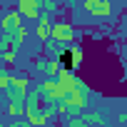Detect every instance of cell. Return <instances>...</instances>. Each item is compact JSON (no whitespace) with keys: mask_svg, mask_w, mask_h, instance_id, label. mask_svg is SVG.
Wrapping results in <instances>:
<instances>
[{"mask_svg":"<svg viewBox=\"0 0 127 127\" xmlns=\"http://www.w3.org/2000/svg\"><path fill=\"white\" fill-rule=\"evenodd\" d=\"M50 30H52V18H50V15H42V13H40V18H37V28H35L37 37L47 42V40H50Z\"/></svg>","mask_w":127,"mask_h":127,"instance_id":"cell-8","label":"cell"},{"mask_svg":"<svg viewBox=\"0 0 127 127\" xmlns=\"http://www.w3.org/2000/svg\"><path fill=\"white\" fill-rule=\"evenodd\" d=\"M28 85H30V80H28V75H13V80H10V90L5 92V102H25L28 100Z\"/></svg>","mask_w":127,"mask_h":127,"instance_id":"cell-2","label":"cell"},{"mask_svg":"<svg viewBox=\"0 0 127 127\" xmlns=\"http://www.w3.org/2000/svg\"><path fill=\"white\" fill-rule=\"evenodd\" d=\"M15 10L25 20H37L40 18V0H20Z\"/></svg>","mask_w":127,"mask_h":127,"instance_id":"cell-4","label":"cell"},{"mask_svg":"<svg viewBox=\"0 0 127 127\" xmlns=\"http://www.w3.org/2000/svg\"><path fill=\"white\" fill-rule=\"evenodd\" d=\"M8 127H30V125H28V120H13Z\"/></svg>","mask_w":127,"mask_h":127,"instance_id":"cell-16","label":"cell"},{"mask_svg":"<svg viewBox=\"0 0 127 127\" xmlns=\"http://www.w3.org/2000/svg\"><path fill=\"white\" fill-rule=\"evenodd\" d=\"M57 10V3H50V0H45V3H40V13H55Z\"/></svg>","mask_w":127,"mask_h":127,"instance_id":"cell-13","label":"cell"},{"mask_svg":"<svg viewBox=\"0 0 127 127\" xmlns=\"http://www.w3.org/2000/svg\"><path fill=\"white\" fill-rule=\"evenodd\" d=\"M65 127H87V122H85V120H82V117H70V120H67V125H65Z\"/></svg>","mask_w":127,"mask_h":127,"instance_id":"cell-14","label":"cell"},{"mask_svg":"<svg viewBox=\"0 0 127 127\" xmlns=\"http://www.w3.org/2000/svg\"><path fill=\"white\" fill-rule=\"evenodd\" d=\"M82 120H85L87 125H92V127H100V125H105V112H102V110L85 112V115H82Z\"/></svg>","mask_w":127,"mask_h":127,"instance_id":"cell-10","label":"cell"},{"mask_svg":"<svg viewBox=\"0 0 127 127\" xmlns=\"http://www.w3.org/2000/svg\"><path fill=\"white\" fill-rule=\"evenodd\" d=\"M0 65H3V57H0Z\"/></svg>","mask_w":127,"mask_h":127,"instance_id":"cell-18","label":"cell"},{"mask_svg":"<svg viewBox=\"0 0 127 127\" xmlns=\"http://www.w3.org/2000/svg\"><path fill=\"white\" fill-rule=\"evenodd\" d=\"M47 65H50V60H37V62H35V70H40V72L47 75Z\"/></svg>","mask_w":127,"mask_h":127,"instance_id":"cell-15","label":"cell"},{"mask_svg":"<svg viewBox=\"0 0 127 127\" xmlns=\"http://www.w3.org/2000/svg\"><path fill=\"white\" fill-rule=\"evenodd\" d=\"M0 8H3V3H0Z\"/></svg>","mask_w":127,"mask_h":127,"instance_id":"cell-21","label":"cell"},{"mask_svg":"<svg viewBox=\"0 0 127 127\" xmlns=\"http://www.w3.org/2000/svg\"><path fill=\"white\" fill-rule=\"evenodd\" d=\"M100 127H102V125H100Z\"/></svg>","mask_w":127,"mask_h":127,"instance_id":"cell-23","label":"cell"},{"mask_svg":"<svg viewBox=\"0 0 127 127\" xmlns=\"http://www.w3.org/2000/svg\"><path fill=\"white\" fill-rule=\"evenodd\" d=\"M70 60H72V72H77L80 70V65H82V47L80 45H70Z\"/></svg>","mask_w":127,"mask_h":127,"instance_id":"cell-11","label":"cell"},{"mask_svg":"<svg viewBox=\"0 0 127 127\" xmlns=\"http://www.w3.org/2000/svg\"><path fill=\"white\" fill-rule=\"evenodd\" d=\"M50 37H52L55 42H60V45H72V40H75V28H72V23H70V20H57V23H52Z\"/></svg>","mask_w":127,"mask_h":127,"instance_id":"cell-3","label":"cell"},{"mask_svg":"<svg viewBox=\"0 0 127 127\" xmlns=\"http://www.w3.org/2000/svg\"><path fill=\"white\" fill-rule=\"evenodd\" d=\"M85 10H87L90 15H95V18H110L112 5L107 3V0H87V3H85Z\"/></svg>","mask_w":127,"mask_h":127,"instance_id":"cell-6","label":"cell"},{"mask_svg":"<svg viewBox=\"0 0 127 127\" xmlns=\"http://www.w3.org/2000/svg\"><path fill=\"white\" fill-rule=\"evenodd\" d=\"M87 92H72V95H67L65 100H62V105H67V110L72 112V115H77V112H82L85 110V105H87Z\"/></svg>","mask_w":127,"mask_h":127,"instance_id":"cell-5","label":"cell"},{"mask_svg":"<svg viewBox=\"0 0 127 127\" xmlns=\"http://www.w3.org/2000/svg\"><path fill=\"white\" fill-rule=\"evenodd\" d=\"M10 80H13V72H0V92L10 90Z\"/></svg>","mask_w":127,"mask_h":127,"instance_id":"cell-12","label":"cell"},{"mask_svg":"<svg viewBox=\"0 0 127 127\" xmlns=\"http://www.w3.org/2000/svg\"><path fill=\"white\" fill-rule=\"evenodd\" d=\"M5 115L10 120H23L25 117V102H8L5 105Z\"/></svg>","mask_w":127,"mask_h":127,"instance_id":"cell-9","label":"cell"},{"mask_svg":"<svg viewBox=\"0 0 127 127\" xmlns=\"http://www.w3.org/2000/svg\"><path fill=\"white\" fill-rule=\"evenodd\" d=\"M125 80H127V72H125Z\"/></svg>","mask_w":127,"mask_h":127,"instance_id":"cell-20","label":"cell"},{"mask_svg":"<svg viewBox=\"0 0 127 127\" xmlns=\"http://www.w3.org/2000/svg\"><path fill=\"white\" fill-rule=\"evenodd\" d=\"M55 110H57V102L47 100L40 92V87H35L25 100V120L30 127H47L55 117Z\"/></svg>","mask_w":127,"mask_h":127,"instance_id":"cell-1","label":"cell"},{"mask_svg":"<svg viewBox=\"0 0 127 127\" xmlns=\"http://www.w3.org/2000/svg\"><path fill=\"white\" fill-rule=\"evenodd\" d=\"M20 25H23V18L18 15V10H10V13H5V15H3V20H0L3 35H5V32H15Z\"/></svg>","mask_w":127,"mask_h":127,"instance_id":"cell-7","label":"cell"},{"mask_svg":"<svg viewBox=\"0 0 127 127\" xmlns=\"http://www.w3.org/2000/svg\"><path fill=\"white\" fill-rule=\"evenodd\" d=\"M122 127H127V125H122Z\"/></svg>","mask_w":127,"mask_h":127,"instance_id":"cell-22","label":"cell"},{"mask_svg":"<svg viewBox=\"0 0 127 127\" xmlns=\"http://www.w3.org/2000/svg\"><path fill=\"white\" fill-rule=\"evenodd\" d=\"M0 127H5V125H3V122H0Z\"/></svg>","mask_w":127,"mask_h":127,"instance_id":"cell-19","label":"cell"},{"mask_svg":"<svg viewBox=\"0 0 127 127\" xmlns=\"http://www.w3.org/2000/svg\"><path fill=\"white\" fill-rule=\"evenodd\" d=\"M117 122H120V125H127V112H120V115H117Z\"/></svg>","mask_w":127,"mask_h":127,"instance_id":"cell-17","label":"cell"}]
</instances>
